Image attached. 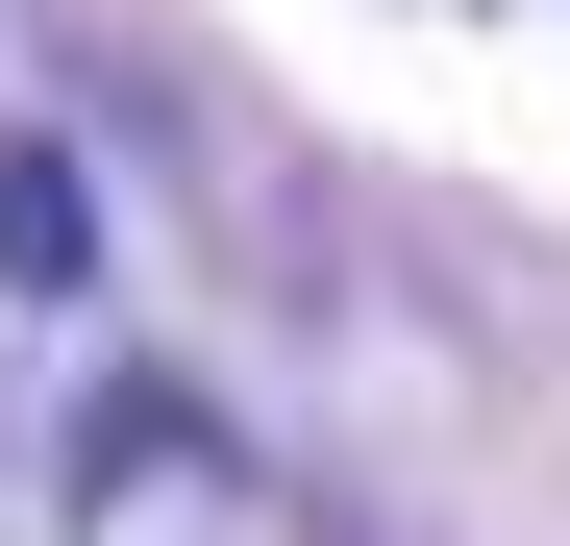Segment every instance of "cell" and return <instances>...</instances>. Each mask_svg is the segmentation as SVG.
Here are the masks:
<instances>
[{
    "instance_id": "1",
    "label": "cell",
    "mask_w": 570,
    "mask_h": 546,
    "mask_svg": "<svg viewBox=\"0 0 570 546\" xmlns=\"http://www.w3.org/2000/svg\"><path fill=\"white\" fill-rule=\"evenodd\" d=\"M248 497V447H224V398H174V373H125L100 422H75V521H224Z\"/></svg>"
},
{
    "instance_id": "2",
    "label": "cell",
    "mask_w": 570,
    "mask_h": 546,
    "mask_svg": "<svg viewBox=\"0 0 570 546\" xmlns=\"http://www.w3.org/2000/svg\"><path fill=\"white\" fill-rule=\"evenodd\" d=\"M100 273V199H75V149H0V299H75Z\"/></svg>"
}]
</instances>
